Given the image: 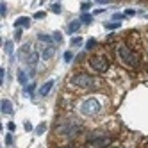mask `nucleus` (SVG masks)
<instances>
[{"label":"nucleus","instance_id":"nucleus-1","mask_svg":"<svg viewBox=\"0 0 148 148\" xmlns=\"http://www.w3.org/2000/svg\"><path fill=\"white\" fill-rule=\"evenodd\" d=\"M116 54H118L120 61L125 66H129V68H137L139 66V57H137L132 52V48H129L127 45H120L118 48H116Z\"/></svg>","mask_w":148,"mask_h":148},{"label":"nucleus","instance_id":"nucleus-2","mask_svg":"<svg viewBox=\"0 0 148 148\" xmlns=\"http://www.w3.org/2000/svg\"><path fill=\"white\" fill-rule=\"evenodd\" d=\"M80 129H82V125L77 123L73 118H64L62 121L57 123L56 132L57 134H62V136H75V134H79Z\"/></svg>","mask_w":148,"mask_h":148},{"label":"nucleus","instance_id":"nucleus-3","mask_svg":"<svg viewBox=\"0 0 148 148\" xmlns=\"http://www.w3.org/2000/svg\"><path fill=\"white\" fill-rule=\"evenodd\" d=\"M70 84H71V86L80 88V89H95V88H97V80H95L91 75H88V73H79V75L71 77Z\"/></svg>","mask_w":148,"mask_h":148},{"label":"nucleus","instance_id":"nucleus-4","mask_svg":"<svg viewBox=\"0 0 148 148\" xmlns=\"http://www.w3.org/2000/svg\"><path fill=\"white\" fill-rule=\"evenodd\" d=\"M102 109V105L97 98H88V100H84L82 105H80V111L82 114H86V116H93V114H97L98 111Z\"/></svg>","mask_w":148,"mask_h":148},{"label":"nucleus","instance_id":"nucleus-5","mask_svg":"<svg viewBox=\"0 0 148 148\" xmlns=\"http://www.w3.org/2000/svg\"><path fill=\"white\" fill-rule=\"evenodd\" d=\"M89 64L95 71H98V73H103V71H107L109 68V61L107 57H103V56H95L89 59Z\"/></svg>","mask_w":148,"mask_h":148},{"label":"nucleus","instance_id":"nucleus-6","mask_svg":"<svg viewBox=\"0 0 148 148\" xmlns=\"http://www.w3.org/2000/svg\"><path fill=\"white\" fill-rule=\"evenodd\" d=\"M111 137L109 136H102V137H89V143L91 145H95V146H98V148H102V146H109L111 145Z\"/></svg>","mask_w":148,"mask_h":148},{"label":"nucleus","instance_id":"nucleus-7","mask_svg":"<svg viewBox=\"0 0 148 148\" xmlns=\"http://www.w3.org/2000/svg\"><path fill=\"white\" fill-rule=\"evenodd\" d=\"M56 56V47H45V50L41 52V57H43V61H50L52 57Z\"/></svg>","mask_w":148,"mask_h":148},{"label":"nucleus","instance_id":"nucleus-8","mask_svg":"<svg viewBox=\"0 0 148 148\" xmlns=\"http://www.w3.org/2000/svg\"><path fill=\"white\" fill-rule=\"evenodd\" d=\"M52 88H54V80L50 79V80H47L43 86L39 88V95H41V97H47V95L50 93V89H52Z\"/></svg>","mask_w":148,"mask_h":148},{"label":"nucleus","instance_id":"nucleus-9","mask_svg":"<svg viewBox=\"0 0 148 148\" xmlns=\"http://www.w3.org/2000/svg\"><path fill=\"white\" fill-rule=\"evenodd\" d=\"M27 62H29V66H30V75H34V66H36V62H38V52H32V54L29 56Z\"/></svg>","mask_w":148,"mask_h":148},{"label":"nucleus","instance_id":"nucleus-10","mask_svg":"<svg viewBox=\"0 0 148 148\" xmlns=\"http://www.w3.org/2000/svg\"><path fill=\"white\" fill-rule=\"evenodd\" d=\"M0 103H2V105H0V109H2L4 114H13V103L9 102V100H2Z\"/></svg>","mask_w":148,"mask_h":148},{"label":"nucleus","instance_id":"nucleus-11","mask_svg":"<svg viewBox=\"0 0 148 148\" xmlns=\"http://www.w3.org/2000/svg\"><path fill=\"white\" fill-rule=\"evenodd\" d=\"M29 23H30V18L22 16V18H18L16 22H14V27L16 29H23V27H29Z\"/></svg>","mask_w":148,"mask_h":148},{"label":"nucleus","instance_id":"nucleus-12","mask_svg":"<svg viewBox=\"0 0 148 148\" xmlns=\"http://www.w3.org/2000/svg\"><path fill=\"white\" fill-rule=\"evenodd\" d=\"M79 27H80V22H79V20H75V22H70V25H68V32H70V34L77 32Z\"/></svg>","mask_w":148,"mask_h":148},{"label":"nucleus","instance_id":"nucleus-13","mask_svg":"<svg viewBox=\"0 0 148 148\" xmlns=\"http://www.w3.org/2000/svg\"><path fill=\"white\" fill-rule=\"evenodd\" d=\"M27 80H29L27 71H25V70H20V71H18V82H20V84H27Z\"/></svg>","mask_w":148,"mask_h":148},{"label":"nucleus","instance_id":"nucleus-14","mask_svg":"<svg viewBox=\"0 0 148 148\" xmlns=\"http://www.w3.org/2000/svg\"><path fill=\"white\" fill-rule=\"evenodd\" d=\"M38 39L39 41H45V43H52V41H54V38L48 36V34H38Z\"/></svg>","mask_w":148,"mask_h":148},{"label":"nucleus","instance_id":"nucleus-15","mask_svg":"<svg viewBox=\"0 0 148 148\" xmlns=\"http://www.w3.org/2000/svg\"><path fill=\"white\" fill-rule=\"evenodd\" d=\"M4 50H5V54H7V56H11V54H13V41H5Z\"/></svg>","mask_w":148,"mask_h":148},{"label":"nucleus","instance_id":"nucleus-16","mask_svg":"<svg viewBox=\"0 0 148 148\" xmlns=\"http://www.w3.org/2000/svg\"><path fill=\"white\" fill-rule=\"evenodd\" d=\"M80 22H82V23H91V22H93V16L88 14V13H84V14L80 16Z\"/></svg>","mask_w":148,"mask_h":148},{"label":"nucleus","instance_id":"nucleus-17","mask_svg":"<svg viewBox=\"0 0 148 148\" xmlns=\"http://www.w3.org/2000/svg\"><path fill=\"white\" fill-rule=\"evenodd\" d=\"M70 45L75 47V48H79V47L82 45V38H79V36H77V38H71V43H70Z\"/></svg>","mask_w":148,"mask_h":148},{"label":"nucleus","instance_id":"nucleus-18","mask_svg":"<svg viewBox=\"0 0 148 148\" xmlns=\"http://www.w3.org/2000/svg\"><path fill=\"white\" fill-rule=\"evenodd\" d=\"M45 129H47V123H39V125H38V129H36V134L41 136V134L45 132Z\"/></svg>","mask_w":148,"mask_h":148},{"label":"nucleus","instance_id":"nucleus-19","mask_svg":"<svg viewBox=\"0 0 148 148\" xmlns=\"http://www.w3.org/2000/svg\"><path fill=\"white\" fill-rule=\"evenodd\" d=\"M52 11H54V13H61V11H62L61 4H59V2H54V4H52Z\"/></svg>","mask_w":148,"mask_h":148},{"label":"nucleus","instance_id":"nucleus-20","mask_svg":"<svg viewBox=\"0 0 148 148\" xmlns=\"http://www.w3.org/2000/svg\"><path fill=\"white\" fill-rule=\"evenodd\" d=\"M95 45H97V41H95L93 38H91V39H88V43H86V50H91V48H95Z\"/></svg>","mask_w":148,"mask_h":148},{"label":"nucleus","instance_id":"nucleus-21","mask_svg":"<svg viewBox=\"0 0 148 148\" xmlns=\"http://www.w3.org/2000/svg\"><path fill=\"white\" fill-rule=\"evenodd\" d=\"M91 5H93L91 2H82V4H80V9H82V11H84V13H86V11H88V9H91Z\"/></svg>","mask_w":148,"mask_h":148},{"label":"nucleus","instance_id":"nucleus-22","mask_svg":"<svg viewBox=\"0 0 148 148\" xmlns=\"http://www.w3.org/2000/svg\"><path fill=\"white\" fill-rule=\"evenodd\" d=\"M105 27H107V29H118L120 23L118 22H107V23H105Z\"/></svg>","mask_w":148,"mask_h":148},{"label":"nucleus","instance_id":"nucleus-23","mask_svg":"<svg viewBox=\"0 0 148 148\" xmlns=\"http://www.w3.org/2000/svg\"><path fill=\"white\" fill-rule=\"evenodd\" d=\"M52 38H54L56 43H62V36H61L59 32H54V34H52Z\"/></svg>","mask_w":148,"mask_h":148},{"label":"nucleus","instance_id":"nucleus-24","mask_svg":"<svg viewBox=\"0 0 148 148\" xmlns=\"http://www.w3.org/2000/svg\"><path fill=\"white\" fill-rule=\"evenodd\" d=\"M5 13H7V5L2 2V4H0V14H2V18L5 16Z\"/></svg>","mask_w":148,"mask_h":148},{"label":"nucleus","instance_id":"nucleus-25","mask_svg":"<svg viewBox=\"0 0 148 148\" xmlns=\"http://www.w3.org/2000/svg\"><path fill=\"white\" fill-rule=\"evenodd\" d=\"M71 59H73V54H71L70 50H66V52H64V61H66V62H70Z\"/></svg>","mask_w":148,"mask_h":148},{"label":"nucleus","instance_id":"nucleus-26","mask_svg":"<svg viewBox=\"0 0 148 148\" xmlns=\"http://www.w3.org/2000/svg\"><path fill=\"white\" fill-rule=\"evenodd\" d=\"M45 16H47V13H43V11H38V13L34 14V18H36V20H43Z\"/></svg>","mask_w":148,"mask_h":148},{"label":"nucleus","instance_id":"nucleus-27","mask_svg":"<svg viewBox=\"0 0 148 148\" xmlns=\"http://www.w3.org/2000/svg\"><path fill=\"white\" fill-rule=\"evenodd\" d=\"M14 39H16V41L22 39V29H16V32H14Z\"/></svg>","mask_w":148,"mask_h":148},{"label":"nucleus","instance_id":"nucleus-28","mask_svg":"<svg viewBox=\"0 0 148 148\" xmlns=\"http://www.w3.org/2000/svg\"><path fill=\"white\" fill-rule=\"evenodd\" d=\"M123 14H125V16H134V14H136V11H134V9H127Z\"/></svg>","mask_w":148,"mask_h":148},{"label":"nucleus","instance_id":"nucleus-29","mask_svg":"<svg viewBox=\"0 0 148 148\" xmlns=\"http://www.w3.org/2000/svg\"><path fill=\"white\" fill-rule=\"evenodd\" d=\"M34 89H36V84H34V82H32V84H30V86H29V88H27V95H30V93H32V91H34Z\"/></svg>","mask_w":148,"mask_h":148},{"label":"nucleus","instance_id":"nucleus-30","mask_svg":"<svg viewBox=\"0 0 148 148\" xmlns=\"http://www.w3.org/2000/svg\"><path fill=\"white\" fill-rule=\"evenodd\" d=\"M4 77H5V70L2 68V70H0V82H4Z\"/></svg>","mask_w":148,"mask_h":148},{"label":"nucleus","instance_id":"nucleus-31","mask_svg":"<svg viewBox=\"0 0 148 148\" xmlns=\"http://www.w3.org/2000/svg\"><path fill=\"white\" fill-rule=\"evenodd\" d=\"M13 143V137L11 136H5V145H11Z\"/></svg>","mask_w":148,"mask_h":148},{"label":"nucleus","instance_id":"nucleus-32","mask_svg":"<svg viewBox=\"0 0 148 148\" xmlns=\"http://www.w3.org/2000/svg\"><path fill=\"white\" fill-rule=\"evenodd\" d=\"M7 129H9V130H14L16 125H14V123H7Z\"/></svg>","mask_w":148,"mask_h":148},{"label":"nucleus","instance_id":"nucleus-33","mask_svg":"<svg viewBox=\"0 0 148 148\" xmlns=\"http://www.w3.org/2000/svg\"><path fill=\"white\" fill-rule=\"evenodd\" d=\"M61 148H75V146H71V145H68V146H61Z\"/></svg>","mask_w":148,"mask_h":148},{"label":"nucleus","instance_id":"nucleus-34","mask_svg":"<svg viewBox=\"0 0 148 148\" xmlns=\"http://www.w3.org/2000/svg\"><path fill=\"white\" fill-rule=\"evenodd\" d=\"M107 148H121V146H107Z\"/></svg>","mask_w":148,"mask_h":148}]
</instances>
